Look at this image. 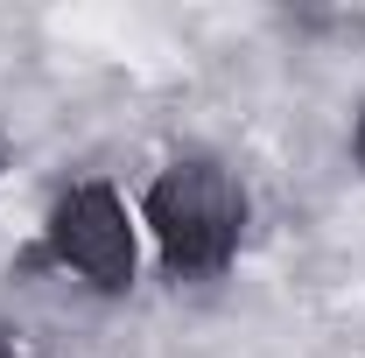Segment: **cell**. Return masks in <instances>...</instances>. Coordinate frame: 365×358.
I'll use <instances>...</instances> for the list:
<instances>
[{"mask_svg":"<svg viewBox=\"0 0 365 358\" xmlns=\"http://www.w3.org/2000/svg\"><path fill=\"white\" fill-rule=\"evenodd\" d=\"M0 358H14V352H7V337H0Z\"/></svg>","mask_w":365,"mask_h":358,"instance_id":"277c9868","label":"cell"},{"mask_svg":"<svg viewBox=\"0 0 365 358\" xmlns=\"http://www.w3.org/2000/svg\"><path fill=\"white\" fill-rule=\"evenodd\" d=\"M359 162H365V120H359Z\"/></svg>","mask_w":365,"mask_h":358,"instance_id":"3957f363","label":"cell"},{"mask_svg":"<svg viewBox=\"0 0 365 358\" xmlns=\"http://www.w3.org/2000/svg\"><path fill=\"white\" fill-rule=\"evenodd\" d=\"M49 246H56L63 267H78L85 281H98V288H127V281H134V225H127L120 197H113L106 183H85V190H71V197L56 204Z\"/></svg>","mask_w":365,"mask_h":358,"instance_id":"7a4b0ae2","label":"cell"},{"mask_svg":"<svg viewBox=\"0 0 365 358\" xmlns=\"http://www.w3.org/2000/svg\"><path fill=\"white\" fill-rule=\"evenodd\" d=\"M148 225L176 274H218L246 232V190L218 162H176L148 190Z\"/></svg>","mask_w":365,"mask_h":358,"instance_id":"6da1fadb","label":"cell"}]
</instances>
